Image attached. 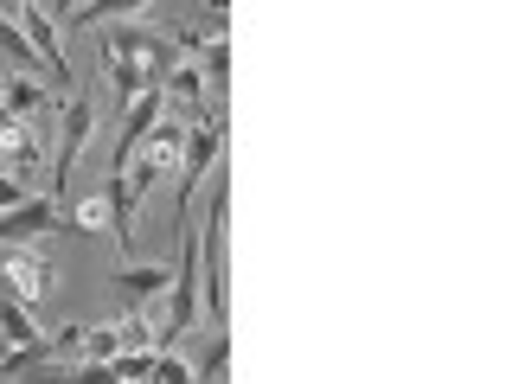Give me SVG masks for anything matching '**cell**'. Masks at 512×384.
<instances>
[{
	"instance_id": "cell-1",
	"label": "cell",
	"mask_w": 512,
	"mask_h": 384,
	"mask_svg": "<svg viewBox=\"0 0 512 384\" xmlns=\"http://www.w3.org/2000/svg\"><path fill=\"white\" fill-rule=\"evenodd\" d=\"M160 180V167L148 154H135L128 167H109V186H103V205H109V237H116V250L128 256L135 250V212L148 205V192Z\"/></svg>"
},
{
	"instance_id": "cell-2",
	"label": "cell",
	"mask_w": 512,
	"mask_h": 384,
	"mask_svg": "<svg viewBox=\"0 0 512 384\" xmlns=\"http://www.w3.org/2000/svg\"><path fill=\"white\" fill-rule=\"evenodd\" d=\"M218 148H224V116H205V122L186 128V148H180V212H192V192H199L205 167L218 160Z\"/></svg>"
},
{
	"instance_id": "cell-3",
	"label": "cell",
	"mask_w": 512,
	"mask_h": 384,
	"mask_svg": "<svg viewBox=\"0 0 512 384\" xmlns=\"http://www.w3.org/2000/svg\"><path fill=\"white\" fill-rule=\"evenodd\" d=\"M103 52H116V58H128V64H141V77H148V84H167V71L180 64V52H173L167 32H109Z\"/></svg>"
},
{
	"instance_id": "cell-4",
	"label": "cell",
	"mask_w": 512,
	"mask_h": 384,
	"mask_svg": "<svg viewBox=\"0 0 512 384\" xmlns=\"http://www.w3.org/2000/svg\"><path fill=\"white\" fill-rule=\"evenodd\" d=\"M52 231H71V218L58 212V199H13L0 212V244H32V237H52Z\"/></svg>"
},
{
	"instance_id": "cell-5",
	"label": "cell",
	"mask_w": 512,
	"mask_h": 384,
	"mask_svg": "<svg viewBox=\"0 0 512 384\" xmlns=\"http://www.w3.org/2000/svg\"><path fill=\"white\" fill-rule=\"evenodd\" d=\"M0 295H13L20 308H45V263L32 256V244H0Z\"/></svg>"
},
{
	"instance_id": "cell-6",
	"label": "cell",
	"mask_w": 512,
	"mask_h": 384,
	"mask_svg": "<svg viewBox=\"0 0 512 384\" xmlns=\"http://www.w3.org/2000/svg\"><path fill=\"white\" fill-rule=\"evenodd\" d=\"M224 205H231V192L218 180L212 218H205V308H212V320H224Z\"/></svg>"
},
{
	"instance_id": "cell-7",
	"label": "cell",
	"mask_w": 512,
	"mask_h": 384,
	"mask_svg": "<svg viewBox=\"0 0 512 384\" xmlns=\"http://www.w3.org/2000/svg\"><path fill=\"white\" fill-rule=\"evenodd\" d=\"M64 135H58V167H52V199H64V180H71V167L84 160V148H90V128H96V109L90 103H71L64 109Z\"/></svg>"
},
{
	"instance_id": "cell-8",
	"label": "cell",
	"mask_w": 512,
	"mask_h": 384,
	"mask_svg": "<svg viewBox=\"0 0 512 384\" xmlns=\"http://www.w3.org/2000/svg\"><path fill=\"white\" fill-rule=\"evenodd\" d=\"M160 96H167V116L205 122V71H199V64H173L167 84H160Z\"/></svg>"
},
{
	"instance_id": "cell-9",
	"label": "cell",
	"mask_w": 512,
	"mask_h": 384,
	"mask_svg": "<svg viewBox=\"0 0 512 384\" xmlns=\"http://www.w3.org/2000/svg\"><path fill=\"white\" fill-rule=\"evenodd\" d=\"M167 282H173V269L167 263H148V269H116V295L128 301V314H148L160 295H167Z\"/></svg>"
},
{
	"instance_id": "cell-10",
	"label": "cell",
	"mask_w": 512,
	"mask_h": 384,
	"mask_svg": "<svg viewBox=\"0 0 512 384\" xmlns=\"http://www.w3.org/2000/svg\"><path fill=\"white\" fill-rule=\"evenodd\" d=\"M20 32L39 45V58H45V71H52V84H58V90L71 84V71H64V52H58V39H52V20H45L39 7H20Z\"/></svg>"
},
{
	"instance_id": "cell-11",
	"label": "cell",
	"mask_w": 512,
	"mask_h": 384,
	"mask_svg": "<svg viewBox=\"0 0 512 384\" xmlns=\"http://www.w3.org/2000/svg\"><path fill=\"white\" fill-rule=\"evenodd\" d=\"M45 103H52V90L32 84V77H7V84H0V109H7V116H20V122H32Z\"/></svg>"
},
{
	"instance_id": "cell-12",
	"label": "cell",
	"mask_w": 512,
	"mask_h": 384,
	"mask_svg": "<svg viewBox=\"0 0 512 384\" xmlns=\"http://www.w3.org/2000/svg\"><path fill=\"white\" fill-rule=\"evenodd\" d=\"M186 45H192V52L205 58L199 71L212 77V90H224V77H231V45H224V26H212V39H199V32H186Z\"/></svg>"
},
{
	"instance_id": "cell-13",
	"label": "cell",
	"mask_w": 512,
	"mask_h": 384,
	"mask_svg": "<svg viewBox=\"0 0 512 384\" xmlns=\"http://www.w3.org/2000/svg\"><path fill=\"white\" fill-rule=\"evenodd\" d=\"M0 340L7 346H45V333L32 327V308H20L13 295H0Z\"/></svg>"
},
{
	"instance_id": "cell-14",
	"label": "cell",
	"mask_w": 512,
	"mask_h": 384,
	"mask_svg": "<svg viewBox=\"0 0 512 384\" xmlns=\"http://www.w3.org/2000/svg\"><path fill=\"white\" fill-rule=\"evenodd\" d=\"M0 58H13V64H20V71H45V58H39V45H32V39H26V32H20V26H13V20H7V13H0Z\"/></svg>"
},
{
	"instance_id": "cell-15",
	"label": "cell",
	"mask_w": 512,
	"mask_h": 384,
	"mask_svg": "<svg viewBox=\"0 0 512 384\" xmlns=\"http://www.w3.org/2000/svg\"><path fill=\"white\" fill-rule=\"evenodd\" d=\"M109 90H116V103H128V96H141V90H148L141 64H128V58H116V52H109Z\"/></svg>"
},
{
	"instance_id": "cell-16",
	"label": "cell",
	"mask_w": 512,
	"mask_h": 384,
	"mask_svg": "<svg viewBox=\"0 0 512 384\" xmlns=\"http://www.w3.org/2000/svg\"><path fill=\"white\" fill-rule=\"evenodd\" d=\"M224 365H231V340H224V333H218V340L205 346V359L192 365V378H212V384H218V378H231V372H224Z\"/></svg>"
},
{
	"instance_id": "cell-17",
	"label": "cell",
	"mask_w": 512,
	"mask_h": 384,
	"mask_svg": "<svg viewBox=\"0 0 512 384\" xmlns=\"http://www.w3.org/2000/svg\"><path fill=\"white\" fill-rule=\"evenodd\" d=\"M103 218H109V205H103V199H84V205H77V218H71V224H84V231H96Z\"/></svg>"
},
{
	"instance_id": "cell-18",
	"label": "cell",
	"mask_w": 512,
	"mask_h": 384,
	"mask_svg": "<svg viewBox=\"0 0 512 384\" xmlns=\"http://www.w3.org/2000/svg\"><path fill=\"white\" fill-rule=\"evenodd\" d=\"M0 7H13V13H20V7H32V0H0Z\"/></svg>"
},
{
	"instance_id": "cell-19",
	"label": "cell",
	"mask_w": 512,
	"mask_h": 384,
	"mask_svg": "<svg viewBox=\"0 0 512 384\" xmlns=\"http://www.w3.org/2000/svg\"><path fill=\"white\" fill-rule=\"evenodd\" d=\"M52 7H58V13H71V7H77V0H52Z\"/></svg>"
},
{
	"instance_id": "cell-20",
	"label": "cell",
	"mask_w": 512,
	"mask_h": 384,
	"mask_svg": "<svg viewBox=\"0 0 512 384\" xmlns=\"http://www.w3.org/2000/svg\"><path fill=\"white\" fill-rule=\"evenodd\" d=\"M212 7H218V13H224V0H212Z\"/></svg>"
}]
</instances>
